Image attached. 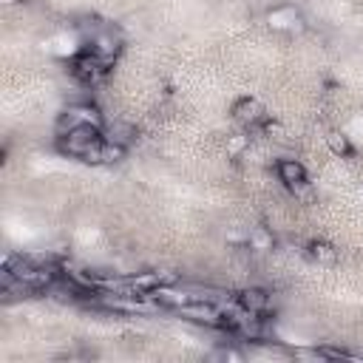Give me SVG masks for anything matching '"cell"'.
<instances>
[{"label": "cell", "instance_id": "6da1fadb", "mask_svg": "<svg viewBox=\"0 0 363 363\" xmlns=\"http://www.w3.org/2000/svg\"><path fill=\"white\" fill-rule=\"evenodd\" d=\"M105 139V128L99 125H79L62 136H54V145L62 156H71V159H85V153L91 147H96L99 142Z\"/></svg>", "mask_w": 363, "mask_h": 363}, {"label": "cell", "instance_id": "7a4b0ae2", "mask_svg": "<svg viewBox=\"0 0 363 363\" xmlns=\"http://www.w3.org/2000/svg\"><path fill=\"white\" fill-rule=\"evenodd\" d=\"M68 71H71V77H74L82 88H94V85H99V82L108 77L111 65L102 62L91 48H79V51L68 60Z\"/></svg>", "mask_w": 363, "mask_h": 363}, {"label": "cell", "instance_id": "3957f363", "mask_svg": "<svg viewBox=\"0 0 363 363\" xmlns=\"http://www.w3.org/2000/svg\"><path fill=\"white\" fill-rule=\"evenodd\" d=\"M122 34H119V28H113L111 23H105L94 37H88L85 40V48H91L102 62H108V65H113L116 60H119V54H122Z\"/></svg>", "mask_w": 363, "mask_h": 363}, {"label": "cell", "instance_id": "277c9868", "mask_svg": "<svg viewBox=\"0 0 363 363\" xmlns=\"http://www.w3.org/2000/svg\"><path fill=\"white\" fill-rule=\"evenodd\" d=\"M267 26L278 34H301L306 28V20L295 3H281L267 11Z\"/></svg>", "mask_w": 363, "mask_h": 363}, {"label": "cell", "instance_id": "5b68a950", "mask_svg": "<svg viewBox=\"0 0 363 363\" xmlns=\"http://www.w3.org/2000/svg\"><path fill=\"white\" fill-rule=\"evenodd\" d=\"M230 116L244 128V130H255L269 113H267V105L258 99V96H238L235 102H233V108H230Z\"/></svg>", "mask_w": 363, "mask_h": 363}, {"label": "cell", "instance_id": "8992f818", "mask_svg": "<svg viewBox=\"0 0 363 363\" xmlns=\"http://www.w3.org/2000/svg\"><path fill=\"white\" fill-rule=\"evenodd\" d=\"M275 173H278V182L292 193H298L301 187L309 184V173L298 159H278L275 162Z\"/></svg>", "mask_w": 363, "mask_h": 363}, {"label": "cell", "instance_id": "52a82bcc", "mask_svg": "<svg viewBox=\"0 0 363 363\" xmlns=\"http://www.w3.org/2000/svg\"><path fill=\"white\" fill-rule=\"evenodd\" d=\"M235 303L247 312V315H267L269 303H272V295L264 289V286H244L238 295H235Z\"/></svg>", "mask_w": 363, "mask_h": 363}, {"label": "cell", "instance_id": "ba28073f", "mask_svg": "<svg viewBox=\"0 0 363 363\" xmlns=\"http://www.w3.org/2000/svg\"><path fill=\"white\" fill-rule=\"evenodd\" d=\"M125 153H128V147H122V145H116L111 139H102L96 147H91L85 153L82 162H88V164H116V162L125 159Z\"/></svg>", "mask_w": 363, "mask_h": 363}, {"label": "cell", "instance_id": "9c48e42d", "mask_svg": "<svg viewBox=\"0 0 363 363\" xmlns=\"http://www.w3.org/2000/svg\"><path fill=\"white\" fill-rule=\"evenodd\" d=\"M105 139H111V142H116V145H122V147H130V145L139 139V128H136L133 122L113 119V122H108V128H105Z\"/></svg>", "mask_w": 363, "mask_h": 363}, {"label": "cell", "instance_id": "30bf717a", "mask_svg": "<svg viewBox=\"0 0 363 363\" xmlns=\"http://www.w3.org/2000/svg\"><path fill=\"white\" fill-rule=\"evenodd\" d=\"M306 255L315 261V264H320V267H335L337 264V247L332 244V241H326V238H312L309 244H306Z\"/></svg>", "mask_w": 363, "mask_h": 363}, {"label": "cell", "instance_id": "8fae6325", "mask_svg": "<svg viewBox=\"0 0 363 363\" xmlns=\"http://www.w3.org/2000/svg\"><path fill=\"white\" fill-rule=\"evenodd\" d=\"M247 250H252V252H269V250H275V233L267 224L250 227V233H247Z\"/></svg>", "mask_w": 363, "mask_h": 363}, {"label": "cell", "instance_id": "7c38bea8", "mask_svg": "<svg viewBox=\"0 0 363 363\" xmlns=\"http://www.w3.org/2000/svg\"><path fill=\"white\" fill-rule=\"evenodd\" d=\"M326 147H329V153L337 156V159L354 156V145H352V139H349L343 130H329V133H326Z\"/></svg>", "mask_w": 363, "mask_h": 363}, {"label": "cell", "instance_id": "4fadbf2b", "mask_svg": "<svg viewBox=\"0 0 363 363\" xmlns=\"http://www.w3.org/2000/svg\"><path fill=\"white\" fill-rule=\"evenodd\" d=\"M312 354L318 360H343V357H349V352L346 349H337V346H315Z\"/></svg>", "mask_w": 363, "mask_h": 363}, {"label": "cell", "instance_id": "5bb4252c", "mask_svg": "<svg viewBox=\"0 0 363 363\" xmlns=\"http://www.w3.org/2000/svg\"><path fill=\"white\" fill-rule=\"evenodd\" d=\"M247 145H250V130H247V133H235V136L227 139V153H230V156H238Z\"/></svg>", "mask_w": 363, "mask_h": 363}, {"label": "cell", "instance_id": "9a60e30c", "mask_svg": "<svg viewBox=\"0 0 363 363\" xmlns=\"http://www.w3.org/2000/svg\"><path fill=\"white\" fill-rule=\"evenodd\" d=\"M3 3H6V6H11V3H17V0H3Z\"/></svg>", "mask_w": 363, "mask_h": 363}]
</instances>
